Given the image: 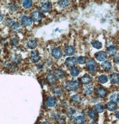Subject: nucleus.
I'll return each instance as SVG.
<instances>
[{"instance_id": "b1692460", "label": "nucleus", "mask_w": 119, "mask_h": 124, "mask_svg": "<svg viewBox=\"0 0 119 124\" xmlns=\"http://www.w3.org/2000/svg\"><path fill=\"white\" fill-rule=\"evenodd\" d=\"M53 94L57 97L61 96L62 94V90L60 87H57L54 88L53 91Z\"/></svg>"}, {"instance_id": "bb28decb", "label": "nucleus", "mask_w": 119, "mask_h": 124, "mask_svg": "<svg viewBox=\"0 0 119 124\" xmlns=\"http://www.w3.org/2000/svg\"><path fill=\"white\" fill-rule=\"evenodd\" d=\"M70 74L73 77H76L78 75L79 73V71L78 68H73L70 71Z\"/></svg>"}, {"instance_id": "79ce46f5", "label": "nucleus", "mask_w": 119, "mask_h": 124, "mask_svg": "<svg viewBox=\"0 0 119 124\" xmlns=\"http://www.w3.org/2000/svg\"><path fill=\"white\" fill-rule=\"evenodd\" d=\"M90 124H98L97 123H96V122H95V121H92V122Z\"/></svg>"}, {"instance_id": "ddd939ff", "label": "nucleus", "mask_w": 119, "mask_h": 124, "mask_svg": "<svg viewBox=\"0 0 119 124\" xmlns=\"http://www.w3.org/2000/svg\"><path fill=\"white\" fill-rule=\"evenodd\" d=\"M107 107L108 110L110 111H114L116 110L117 107V105L116 103L111 101L108 103L107 105Z\"/></svg>"}, {"instance_id": "5701e85b", "label": "nucleus", "mask_w": 119, "mask_h": 124, "mask_svg": "<svg viewBox=\"0 0 119 124\" xmlns=\"http://www.w3.org/2000/svg\"><path fill=\"white\" fill-rule=\"evenodd\" d=\"M74 123L75 124H84V118L82 116H77L75 119Z\"/></svg>"}, {"instance_id": "37998d69", "label": "nucleus", "mask_w": 119, "mask_h": 124, "mask_svg": "<svg viewBox=\"0 0 119 124\" xmlns=\"http://www.w3.org/2000/svg\"><path fill=\"white\" fill-rule=\"evenodd\" d=\"M0 52H1V50H0Z\"/></svg>"}, {"instance_id": "a19ab883", "label": "nucleus", "mask_w": 119, "mask_h": 124, "mask_svg": "<svg viewBox=\"0 0 119 124\" xmlns=\"http://www.w3.org/2000/svg\"><path fill=\"white\" fill-rule=\"evenodd\" d=\"M116 116L117 118H119V112H118H118H117V113H116Z\"/></svg>"}, {"instance_id": "4c0bfd02", "label": "nucleus", "mask_w": 119, "mask_h": 124, "mask_svg": "<svg viewBox=\"0 0 119 124\" xmlns=\"http://www.w3.org/2000/svg\"><path fill=\"white\" fill-rule=\"evenodd\" d=\"M17 6L16 5H13V6H11V9L12 11H16L17 9Z\"/></svg>"}, {"instance_id": "4be33fe9", "label": "nucleus", "mask_w": 119, "mask_h": 124, "mask_svg": "<svg viewBox=\"0 0 119 124\" xmlns=\"http://www.w3.org/2000/svg\"><path fill=\"white\" fill-rule=\"evenodd\" d=\"M22 30V26L21 24L16 23L12 26V30L14 32L18 33L20 32Z\"/></svg>"}, {"instance_id": "4468645a", "label": "nucleus", "mask_w": 119, "mask_h": 124, "mask_svg": "<svg viewBox=\"0 0 119 124\" xmlns=\"http://www.w3.org/2000/svg\"><path fill=\"white\" fill-rule=\"evenodd\" d=\"M75 49L74 47L72 46H68L66 47L65 49V54L66 55L70 56L75 54Z\"/></svg>"}, {"instance_id": "c9c22d12", "label": "nucleus", "mask_w": 119, "mask_h": 124, "mask_svg": "<svg viewBox=\"0 0 119 124\" xmlns=\"http://www.w3.org/2000/svg\"><path fill=\"white\" fill-rule=\"evenodd\" d=\"M72 100L74 102L76 103H79L81 101L80 97L78 96V95H73L72 96Z\"/></svg>"}, {"instance_id": "39448f33", "label": "nucleus", "mask_w": 119, "mask_h": 124, "mask_svg": "<svg viewBox=\"0 0 119 124\" xmlns=\"http://www.w3.org/2000/svg\"><path fill=\"white\" fill-rule=\"evenodd\" d=\"M95 57L98 61L103 62L107 58V55L104 52H98L95 54Z\"/></svg>"}, {"instance_id": "f03ea898", "label": "nucleus", "mask_w": 119, "mask_h": 124, "mask_svg": "<svg viewBox=\"0 0 119 124\" xmlns=\"http://www.w3.org/2000/svg\"><path fill=\"white\" fill-rule=\"evenodd\" d=\"M86 64L88 69L91 72L95 71L97 67V65L96 64V62L92 59L88 60L86 62Z\"/></svg>"}, {"instance_id": "473e14b6", "label": "nucleus", "mask_w": 119, "mask_h": 124, "mask_svg": "<svg viewBox=\"0 0 119 124\" xmlns=\"http://www.w3.org/2000/svg\"><path fill=\"white\" fill-rule=\"evenodd\" d=\"M93 91V88L92 86L86 87L84 89V92L87 95L91 94Z\"/></svg>"}, {"instance_id": "f704fd0d", "label": "nucleus", "mask_w": 119, "mask_h": 124, "mask_svg": "<svg viewBox=\"0 0 119 124\" xmlns=\"http://www.w3.org/2000/svg\"><path fill=\"white\" fill-rule=\"evenodd\" d=\"M77 61L78 63L81 65L84 64L86 62V59L85 57H83V56L78 57Z\"/></svg>"}, {"instance_id": "72a5a7b5", "label": "nucleus", "mask_w": 119, "mask_h": 124, "mask_svg": "<svg viewBox=\"0 0 119 124\" xmlns=\"http://www.w3.org/2000/svg\"><path fill=\"white\" fill-rule=\"evenodd\" d=\"M6 24L8 26H13L15 22H14V20L10 18H7L5 21Z\"/></svg>"}, {"instance_id": "f257e3e1", "label": "nucleus", "mask_w": 119, "mask_h": 124, "mask_svg": "<svg viewBox=\"0 0 119 124\" xmlns=\"http://www.w3.org/2000/svg\"><path fill=\"white\" fill-rule=\"evenodd\" d=\"M66 89L69 91H76L78 89L79 84L77 81H72L66 85Z\"/></svg>"}, {"instance_id": "a878e982", "label": "nucleus", "mask_w": 119, "mask_h": 124, "mask_svg": "<svg viewBox=\"0 0 119 124\" xmlns=\"http://www.w3.org/2000/svg\"><path fill=\"white\" fill-rule=\"evenodd\" d=\"M108 81V78L105 75H101L99 78V81L101 84L106 83Z\"/></svg>"}, {"instance_id": "1a4fd4ad", "label": "nucleus", "mask_w": 119, "mask_h": 124, "mask_svg": "<svg viewBox=\"0 0 119 124\" xmlns=\"http://www.w3.org/2000/svg\"><path fill=\"white\" fill-rule=\"evenodd\" d=\"M22 23L26 26H30L32 24V19L27 16H23L22 18Z\"/></svg>"}, {"instance_id": "0eeeda50", "label": "nucleus", "mask_w": 119, "mask_h": 124, "mask_svg": "<svg viewBox=\"0 0 119 124\" xmlns=\"http://www.w3.org/2000/svg\"><path fill=\"white\" fill-rule=\"evenodd\" d=\"M32 18L35 22H39L41 21L42 17L41 14L38 11H34L32 14Z\"/></svg>"}, {"instance_id": "6e6552de", "label": "nucleus", "mask_w": 119, "mask_h": 124, "mask_svg": "<svg viewBox=\"0 0 119 124\" xmlns=\"http://www.w3.org/2000/svg\"><path fill=\"white\" fill-rule=\"evenodd\" d=\"M40 60V57L38 52L36 50L33 51L31 54V60L33 62H38Z\"/></svg>"}, {"instance_id": "7ed1b4c3", "label": "nucleus", "mask_w": 119, "mask_h": 124, "mask_svg": "<svg viewBox=\"0 0 119 124\" xmlns=\"http://www.w3.org/2000/svg\"><path fill=\"white\" fill-rule=\"evenodd\" d=\"M77 59L75 57H69L65 60V64L68 67H73L76 64Z\"/></svg>"}, {"instance_id": "f3484780", "label": "nucleus", "mask_w": 119, "mask_h": 124, "mask_svg": "<svg viewBox=\"0 0 119 124\" xmlns=\"http://www.w3.org/2000/svg\"><path fill=\"white\" fill-rule=\"evenodd\" d=\"M65 72L62 69H58L54 71V75L57 78L62 79L65 76Z\"/></svg>"}, {"instance_id": "a211bd4d", "label": "nucleus", "mask_w": 119, "mask_h": 124, "mask_svg": "<svg viewBox=\"0 0 119 124\" xmlns=\"http://www.w3.org/2000/svg\"><path fill=\"white\" fill-rule=\"evenodd\" d=\"M110 79L113 84H117L119 82V75L117 73H114L110 75Z\"/></svg>"}, {"instance_id": "393cba45", "label": "nucleus", "mask_w": 119, "mask_h": 124, "mask_svg": "<svg viewBox=\"0 0 119 124\" xmlns=\"http://www.w3.org/2000/svg\"><path fill=\"white\" fill-rule=\"evenodd\" d=\"M95 109L98 113H101L104 111V106L102 104H98L95 106Z\"/></svg>"}, {"instance_id": "aec40b11", "label": "nucleus", "mask_w": 119, "mask_h": 124, "mask_svg": "<svg viewBox=\"0 0 119 124\" xmlns=\"http://www.w3.org/2000/svg\"><path fill=\"white\" fill-rule=\"evenodd\" d=\"M56 103L54 97H48L46 101V105L49 107H53L54 106Z\"/></svg>"}, {"instance_id": "7c9ffc66", "label": "nucleus", "mask_w": 119, "mask_h": 124, "mask_svg": "<svg viewBox=\"0 0 119 124\" xmlns=\"http://www.w3.org/2000/svg\"><path fill=\"white\" fill-rule=\"evenodd\" d=\"M58 3L59 5L62 8L66 7L69 4V2L68 0H61L59 1Z\"/></svg>"}, {"instance_id": "58836bf2", "label": "nucleus", "mask_w": 119, "mask_h": 124, "mask_svg": "<svg viewBox=\"0 0 119 124\" xmlns=\"http://www.w3.org/2000/svg\"><path fill=\"white\" fill-rule=\"evenodd\" d=\"M3 15H2L1 14H0V22L2 21V20H3Z\"/></svg>"}, {"instance_id": "cd10ccee", "label": "nucleus", "mask_w": 119, "mask_h": 124, "mask_svg": "<svg viewBox=\"0 0 119 124\" xmlns=\"http://www.w3.org/2000/svg\"><path fill=\"white\" fill-rule=\"evenodd\" d=\"M32 5V0H24L23 1V6L25 8H29Z\"/></svg>"}, {"instance_id": "2f4dec72", "label": "nucleus", "mask_w": 119, "mask_h": 124, "mask_svg": "<svg viewBox=\"0 0 119 124\" xmlns=\"http://www.w3.org/2000/svg\"><path fill=\"white\" fill-rule=\"evenodd\" d=\"M88 116H89L90 118L92 119H95L96 116V113L95 112V111L93 110L92 109H90L88 112Z\"/></svg>"}, {"instance_id": "f8f14e48", "label": "nucleus", "mask_w": 119, "mask_h": 124, "mask_svg": "<svg viewBox=\"0 0 119 124\" xmlns=\"http://www.w3.org/2000/svg\"><path fill=\"white\" fill-rule=\"evenodd\" d=\"M117 49L116 46H111L108 48V54L111 57H114L116 55Z\"/></svg>"}, {"instance_id": "9d476101", "label": "nucleus", "mask_w": 119, "mask_h": 124, "mask_svg": "<svg viewBox=\"0 0 119 124\" xmlns=\"http://www.w3.org/2000/svg\"><path fill=\"white\" fill-rule=\"evenodd\" d=\"M98 96L100 98H103L107 94V91L103 88H99L96 90Z\"/></svg>"}, {"instance_id": "c756f323", "label": "nucleus", "mask_w": 119, "mask_h": 124, "mask_svg": "<svg viewBox=\"0 0 119 124\" xmlns=\"http://www.w3.org/2000/svg\"><path fill=\"white\" fill-rule=\"evenodd\" d=\"M110 99L111 100V101H113V102H118L119 101V95L116 94V93H114L113 94L111 95Z\"/></svg>"}, {"instance_id": "423d86ee", "label": "nucleus", "mask_w": 119, "mask_h": 124, "mask_svg": "<svg viewBox=\"0 0 119 124\" xmlns=\"http://www.w3.org/2000/svg\"><path fill=\"white\" fill-rule=\"evenodd\" d=\"M51 8V6L50 3H42L40 6V9L41 11L43 13H47L50 11Z\"/></svg>"}, {"instance_id": "9b49d317", "label": "nucleus", "mask_w": 119, "mask_h": 124, "mask_svg": "<svg viewBox=\"0 0 119 124\" xmlns=\"http://www.w3.org/2000/svg\"><path fill=\"white\" fill-rule=\"evenodd\" d=\"M46 80L50 85H53L56 83V79L54 75L49 74L46 77Z\"/></svg>"}, {"instance_id": "ea45409f", "label": "nucleus", "mask_w": 119, "mask_h": 124, "mask_svg": "<svg viewBox=\"0 0 119 124\" xmlns=\"http://www.w3.org/2000/svg\"><path fill=\"white\" fill-rule=\"evenodd\" d=\"M42 124H51V123H50L49 122H48V121H45V122H43L42 123Z\"/></svg>"}, {"instance_id": "dca6fc26", "label": "nucleus", "mask_w": 119, "mask_h": 124, "mask_svg": "<svg viewBox=\"0 0 119 124\" xmlns=\"http://www.w3.org/2000/svg\"><path fill=\"white\" fill-rule=\"evenodd\" d=\"M101 67L103 70L105 71H109V70H111L112 67V65L110 62L106 61L102 63Z\"/></svg>"}, {"instance_id": "6ab92c4d", "label": "nucleus", "mask_w": 119, "mask_h": 124, "mask_svg": "<svg viewBox=\"0 0 119 124\" xmlns=\"http://www.w3.org/2000/svg\"><path fill=\"white\" fill-rule=\"evenodd\" d=\"M92 81V78L88 75L85 74L81 78L82 82L84 85H88Z\"/></svg>"}, {"instance_id": "20e7f679", "label": "nucleus", "mask_w": 119, "mask_h": 124, "mask_svg": "<svg viewBox=\"0 0 119 124\" xmlns=\"http://www.w3.org/2000/svg\"><path fill=\"white\" fill-rule=\"evenodd\" d=\"M51 54L54 58L59 59L62 57V52L59 48H54L52 50Z\"/></svg>"}, {"instance_id": "e433bc0d", "label": "nucleus", "mask_w": 119, "mask_h": 124, "mask_svg": "<svg viewBox=\"0 0 119 124\" xmlns=\"http://www.w3.org/2000/svg\"><path fill=\"white\" fill-rule=\"evenodd\" d=\"M11 43L13 46H17V45H18V44L19 43V41L17 38H14L13 39H12Z\"/></svg>"}, {"instance_id": "412c9836", "label": "nucleus", "mask_w": 119, "mask_h": 124, "mask_svg": "<svg viewBox=\"0 0 119 124\" xmlns=\"http://www.w3.org/2000/svg\"><path fill=\"white\" fill-rule=\"evenodd\" d=\"M77 111L73 108H70L68 109V116L69 118L70 119H73L76 115Z\"/></svg>"}, {"instance_id": "2eb2a0df", "label": "nucleus", "mask_w": 119, "mask_h": 124, "mask_svg": "<svg viewBox=\"0 0 119 124\" xmlns=\"http://www.w3.org/2000/svg\"><path fill=\"white\" fill-rule=\"evenodd\" d=\"M37 42L34 39H30L27 42V46L30 49H34L37 47Z\"/></svg>"}, {"instance_id": "c85d7f7f", "label": "nucleus", "mask_w": 119, "mask_h": 124, "mask_svg": "<svg viewBox=\"0 0 119 124\" xmlns=\"http://www.w3.org/2000/svg\"><path fill=\"white\" fill-rule=\"evenodd\" d=\"M92 46L95 49H100L102 47V44L100 41L96 40L92 44Z\"/></svg>"}]
</instances>
